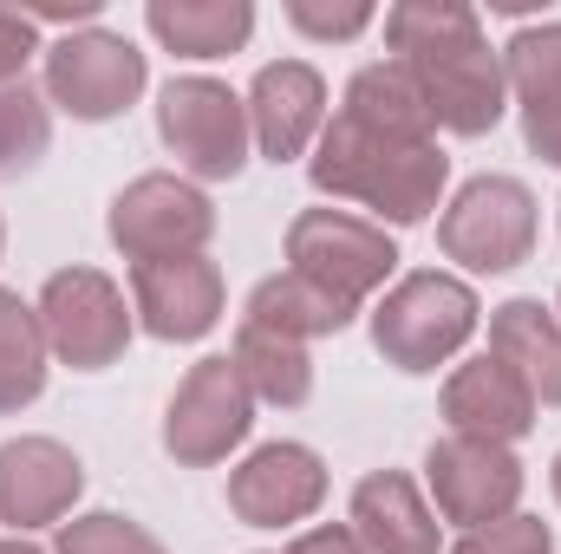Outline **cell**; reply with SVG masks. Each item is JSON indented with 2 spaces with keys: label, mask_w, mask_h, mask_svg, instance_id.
Segmentation results:
<instances>
[{
  "label": "cell",
  "mask_w": 561,
  "mask_h": 554,
  "mask_svg": "<svg viewBox=\"0 0 561 554\" xmlns=\"http://www.w3.org/2000/svg\"><path fill=\"white\" fill-rule=\"evenodd\" d=\"M503 79L523 118H556L561 112V20H529L503 46Z\"/></svg>",
  "instance_id": "obj_23"
},
{
  "label": "cell",
  "mask_w": 561,
  "mask_h": 554,
  "mask_svg": "<svg viewBox=\"0 0 561 554\" xmlns=\"http://www.w3.org/2000/svg\"><path fill=\"white\" fill-rule=\"evenodd\" d=\"M450 554H556V529L542 522V516H496V522H483V529H463Z\"/></svg>",
  "instance_id": "obj_26"
},
{
  "label": "cell",
  "mask_w": 561,
  "mask_h": 554,
  "mask_svg": "<svg viewBox=\"0 0 561 554\" xmlns=\"http://www.w3.org/2000/svg\"><path fill=\"white\" fill-rule=\"evenodd\" d=\"M33 26H66V33H85V26H99V13H105V0H33V7H20Z\"/></svg>",
  "instance_id": "obj_29"
},
{
  "label": "cell",
  "mask_w": 561,
  "mask_h": 554,
  "mask_svg": "<svg viewBox=\"0 0 561 554\" xmlns=\"http://www.w3.org/2000/svg\"><path fill=\"white\" fill-rule=\"evenodd\" d=\"M549 489H556V503H561V450H556V463H549Z\"/></svg>",
  "instance_id": "obj_33"
},
{
  "label": "cell",
  "mask_w": 561,
  "mask_h": 554,
  "mask_svg": "<svg viewBox=\"0 0 561 554\" xmlns=\"http://www.w3.org/2000/svg\"><path fill=\"white\" fill-rule=\"evenodd\" d=\"M53 554H170L138 516H118V509H85V516H66Z\"/></svg>",
  "instance_id": "obj_25"
},
{
  "label": "cell",
  "mask_w": 561,
  "mask_h": 554,
  "mask_svg": "<svg viewBox=\"0 0 561 554\" xmlns=\"http://www.w3.org/2000/svg\"><path fill=\"white\" fill-rule=\"evenodd\" d=\"M85 496V463L59 437H7L0 443V522L13 535L59 529Z\"/></svg>",
  "instance_id": "obj_14"
},
{
  "label": "cell",
  "mask_w": 561,
  "mask_h": 554,
  "mask_svg": "<svg viewBox=\"0 0 561 554\" xmlns=\"http://www.w3.org/2000/svg\"><path fill=\"white\" fill-rule=\"evenodd\" d=\"M229 307V280L209 255H183V262H144L131 268V313L150 339L163 346H190L203 333L222 326Z\"/></svg>",
  "instance_id": "obj_13"
},
{
  "label": "cell",
  "mask_w": 561,
  "mask_h": 554,
  "mask_svg": "<svg viewBox=\"0 0 561 554\" xmlns=\"http://www.w3.org/2000/svg\"><path fill=\"white\" fill-rule=\"evenodd\" d=\"M353 320H359V307H346L340 293H327L320 280L294 275V268L255 280V293H249V307H242V326H262V333L294 339V346L333 339V333H346Z\"/></svg>",
  "instance_id": "obj_19"
},
{
  "label": "cell",
  "mask_w": 561,
  "mask_h": 554,
  "mask_svg": "<svg viewBox=\"0 0 561 554\" xmlns=\"http://www.w3.org/2000/svg\"><path fill=\"white\" fill-rule=\"evenodd\" d=\"M523 143H529V157H542V163L561 170V112L556 118H523Z\"/></svg>",
  "instance_id": "obj_31"
},
{
  "label": "cell",
  "mask_w": 561,
  "mask_h": 554,
  "mask_svg": "<svg viewBox=\"0 0 561 554\" xmlns=\"http://www.w3.org/2000/svg\"><path fill=\"white\" fill-rule=\"evenodd\" d=\"M386 46L419 85L424 112L450 138H490L510 112L503 46H490L477 7L463 0H399L386 7Z\"/></svg>",
  "instance_id": "obj_1"
},
{
  "label": "cell",
  "mask_w": 561,
  "mask_h": 554,
  "mask_svg": "<svg viewBox=\"0 0 561 554\" xmlns=\"http://www.w3.org/2000/svg\"><path fill=\"white\" fill-rule=\"evenodd\" d=\"M144 26L176 59H229L255 39L249 0H144Z\"/></svg>",
  "instance_id": "obj_20"
},
{
  "label": "cell",
  "mask_w": 561,
  "mask_h": 554,
  "mask_svg": "<svg viewBox=\"0 0 561 554\" xmlns=\"http://www.w3.org/2000/svg\"><path fill=\"white\" fill-rule=\"evenodd\" d=\"M46 150H53V105L26 79L20 85H0V183L39 170Z\"/></svg>",
  "instance_id": "obj_24"
},
{
  "label": "cell",
  "mask_w": 561,
  "mask_h": 554,
  "mask_svg": "<svg viewBox=\"0 0 561 554\" xmlns=\"http://www.w3.org/2000/svg\"><path fill=\"white\" fill-rule=\"evenodd\" d=\"M556 320H561V293H556Z\"/></svg>",
  "instance_id": "obj_35"
},
{
  "label": "cell",
  "mask_w": 561,
  "mask_h": 554,
  "mask_svg": "<svg viewBox=\"0 0 561 554\" xmlns=\"http://www.w3.org/2000/svg\"><path fill=\"white\" fill-rule=\"evenodd\" d=\"M33 59H46V39H39V26H33L20 7H0V85H20Z\"/></svg>",
  "instance_id": "obj_28"
},
{
  "label": "cell",
  "mask_w": 561,
  "mask_h": 554,
  "mask_svg": "<svg viewBox=\"0 0 561 554\" xmlns=\"http://www.w3.org/2000/svg\"><path fill=\"white\" fill-rule=\"evenodd\" d=\"M46 105L79 118V125H112L125 118L150 85V59L125 33L112 26H85V33H59L46 46Z\"/></svg>",
  "instance_id": "obj_6"
},
{
  "label": "cell",
  "mask_w": 561,
  "mask_h": 554,
  "mask_svg": "<svg viewBox=\"0 0 561 554\" xmlns=\"http://www.w3.org/2000/svg\"><path fill=\"white\" fill-rule=\"evenodd\" d=\"M157 138L190 183H236L255 157L249 99L209 72H183L157 92Z\"/></svg>",
  "instance_id": "obj_4"
},
{
  "label": "cell",
  "mask_w": 561,
  "mask_h": 554,
  "mask_svg": "<svg viewBox=\"0 0 561 554\" xmlns=\"http://www.w3.org/2000/svg\"><path fill=\"white\" fill-rule=\"evenodd\" d=\"M483 326V300L463 275H444V268H419V275H399L379 300H373V353L405 372L424 379L437 366H450Z\"/></svg>",
  "instance_id": "obj_3"
},
{
  "label": "cell",
  "mask_w": 561,
  "mask_h": 554,
  "mask_svg": "<svg viewBox=\"0 0 561 554\" xmlns=\"http://www.w3.org/2000/svg\"><path fill=\"white\" fill-rule=\"evenodd\" d=\"M320 503H327V463H320V450H307L294 437L249 450L229 470V516L242 529H294Z\"/></svg>",
  "instance_id": "obj_12"
},
{
  "label": "cell",
  "mask_w": 561,
  "mask_h": 554,
  "mask_svg": "<svg viewBox=\"0 0 561 554\" xmlns=\"http://www.w3.org/2000/svg\"><path fill=\"white\" fill-rule=\"evenodd\" d=\"M373 20H379L373 0H287V26L307 33V39H327V46L359 39Z\"/></svg>",
  "instance_id": "obj_27"
},
{
  "label": "cell",
  "mask_w": 561,
  "mask_h": 554,
  "mask_svg": "<svg viewBox=\"0 0 561 554\" xmlns=\"http://www.w3.org/2000/svg\"><path fill=\"white\" fill-rule=\"evenodd\" d=\"M236 372L249 385L255 405H275V412H300L313 399V353L294 346V339H275L262 326H236Z\"/></svg>",
  "instance_id": "obj_22"
},
{
  "label": "cell",
  "mask_w": 561,
  "mask_h": 554,
  "mask_svg": "<svg viewBox=\"0 0 561 554\" xmlns=\"http://www.w3.org/2000/svg\"><path fill=\"white\" fill-rule=\"evenodd\" d=\"M536 229H542V209L529 196V183L516 176H470L444 216H437V249L444 262H457L463 275H510L536 255Z\"/></svg>",
  "instance_id": "obj_5"
},
{
  "label": "cell",
  "mask_w": 561,
  "mask_h": 554,
  "mask_svg": "<svg viewBox=\"0 0 561 554\" xmlns=\"http://www.w3.org/2000/svg\"><path fill=\"white\" fill-rule=\"evenodd\" d=\"M105 235H112V249H118L131 268L209 255L216 203L203 196V183H190V176H176V170H150V176H131V183L112 196Z\"/></svg>",
  "instance_id": "obj_7"
},
{
  "label": "cell",
  "mask_w": 561,
  "mask_h": 554,
  "mask_svg": "<svg viewBox=\"0 0 561 554\" xmlns=\"http://www.w3.org/2000/svg\"><path fill=\"white\" fill-rule=\"evenodd\" d=\"M556 209H561V203H556Z\"/></svg>",
  "instance_id": "obj_36"
},
{
  "label": "cell",
  "mask_w": 561,
  "mask_h": 554,
  "mask_svg": "<svg viewBox=\"0 0 561 554\" xmlns=\"http://www.w3.org/2000/svg\"><path fill=\"white\" fill-rule=\"evenodd\" d=\"M437 412L450 424V437H483V443H523L529 430H536V417L542 405L529 399V385L503 366V359H463L450 379H444V392H437Z\"/></svg>",
  "instance_id": "obj_16"
},
{
  "label": "cell",
  "mask_w": 561,
  "mask_h": 554,
  "mask_svg": "<svg viewBox=\"0 0 561 554\" xmlns=\"http://www.w3.org/2000/svg\"><path fill=\"white\" fill-rule=\"evenodd\" d=\"M307 183L333 203L373 209L379 229H419L444 209L450 157L437 138H392V131H373V125L333 112L307 157Z\"/></svg>",
  "instance_id": "obj_2"
},
{
  "label": "cell",
  "mask_w": 561,
  "mask_h": 554,
  "mask_svg": "<svg viewBox=\"0 0 561 554\" xmlns=\"http://www.w3.org/2000/svg\"><path fill=\"white\" fill-rule=\"evenodd\" d=\"M523 489H529V470L510 443H483V437H437L424 450V496L437 509V522H457L463 529H483L496 516H516L523 509Z\"/></svg>",
  "instance_id": "obj_11"
},
{
  "label": "cell",
  "mask_w": 561,
  "mask_h": 554,
  "mask_svg": "<svg viewBox=\"0 0 561 554\" xmlns=\"http://www.w3.org/2000/svg\"><path fill=\"white\" fill-rule=\"evenodd\" d=\"M255 430V399L236 372V359H196L183 372V385L163 405V457L176 470H216L229 463V450H242Z\"/></svg>",
  "instance_id": "obj_10"
},
{
  "label": "cell",
  "mask_w": 561,
  "mask_h": 554,
  "mask_svg": "<svg viewBox=\"0 0 561 554\" xmlns=\"http://www.w3.org/2000/svg\"><path fill=\"white\" fill-rule=\"evenodd\" d=\"M280 554H373L359 535H353V522H320V529H307V535H294Z\"/></svg>",
  "instance_id": "obj_30"
},
{
  "label": "cell",
  "mask_w": 561,
  "mask_h": 554,
  "mask_svg": "<svg viewBox=\"0 0 561 554\" xmlns=\"http://www.w3.org/2000/svg\"><path fill=\"white\" fill-rule=\"evenodd\" d=\"M490 359H503L529 385V399L542 412L561 405V320H556V307H542V300H503L490 313Z\"/></svg>",
  "instance_id": "obj_18"
},
{
  "label": "cell",
  "mask_w": 561,
  "mask_h": 554,
  "mask_svg": "<svg viewBox=\"0 0 561 554\" xmlns=\"http://www.w3.org/2000/svg\"><path fill=\"white\" fill-rule=\"evenodd\" d=\"M0 249H7V222H0Z\"/></svg>",
  "instance_id": "obj_34"
},
{
  "label": "cell",
  "mask_w": 561,
  "mask_h": 554,
  "mask_svg": "<svg viewBox=\"0 0 561 554\" xmlns=\"http://www.w3.org/2000/svg\"><path fill=\"white\" fill-rule=\"evenodd\" d=\"M353 535L373 554H437L444 549V522L405 470H373L353 483V509H346Z\"/></svg>",
  "instance_id": "obj_17"
},
{
  "label": "cell",
  "mask_w": 561,
  "mask_h": 554,
  "mask_svg": "<svg viewBox=\"0 0 561 554\" xmlns=\"http://www.w3.org/2000/svg\"><path fill=\"white\" fill-rule=\"evenodd\" d=\"M33 307H39V326H46L53 359L72 366V372H105V366H118L125 346H131V333H138V313H131L125 287L105 275V268H85V262L46 275V287H39Z\"/></svg>",
  "instance_id": "obj_8"
},
{
  "label": "cell",
  "mask_w": 561,
  "mask_h": 554,
  "mask_svg": "<svg viewBox=\"0 0 561 554\" xmlns=\"http://www.w3.org/2000/svg\"><path fill=\"white\" fill-rule=\"evenodd\" d=\"M287 268L320 280L346 307H366L399 275V242L353 209H300L287 222Z\"/></svg>",
  "instance_id": "obj_9"
},
{
  "label": "cell",
  "mask_w": 561,
  "mask_h": 554,
  "mask_svg": "<svg viewBox=\"0 0 561 554\" xmlns=\"http://www.w3.org/2000/svg\"><path fill=\"white\" fill-rule=\"evenodd\" d=\"M46 366H53V346H46L39 307L20 300L13 287H0V417H20L26 405H39Z\"/></svg>",
  "instance_id": "obj_21"
},
{
  "label": "cell",
  "mask_w": 561,
  "mask_h": 554,
  "mask_svg": "<svg viewBox=\"0 0 561 554\" xmlns=\"http://www.w3.org/2000/svg\"><path fill=\"white\" fill-rule=\"evenodd\" d=\"M249 131H255V157H268V163L313 157V143L327 131V79L307 59L262 66L249 85Z\"/></svg>",
  "instance_id": "obj_15"
},
{
  "label": "cell",
  "mask_w": 561,
  "mask_h": 554,
  "mask_svg": "<svg viewBox=\"0 0 561 554\" xmlns=\"http://www.w3.org/2000/svg\"><path fill=\"white\" fill-rule=\"evenodd\" d=\"M0 554H46V549H33L26 535H0Z\"/></svg>",
  "instance_id": "obj_32"
}]
</instances>
